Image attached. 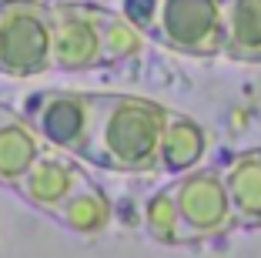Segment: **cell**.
<instances>
[{"label": "cell", "instance_id": "cell-4", "mask_svg": "<svg viewBox=\"0 0 261 258\" xmlns=\"http://www.w3.org/2000/svg\"><path fill=\"white\" fill-rule=\"evenodd\" d=\"M47 10L54 71L64 74L114 67L121 61H130L144 44L138 27L121 10L97 4H47Z\"/></svg>", "mask_w": 261, "mask_h": 258}, {"label": "cell", "instance_id": "cell-10", "mask_svg": "<svg viewBox=\"0 0 261 258\" xmlns=\"http://www.w3.org/2000/svg\"><path fill=\"white\" fill-rule=\"evenodd\" d=\"M224 61L261 64V0H224Z\"/></svg>", "mask_w": 261, "mask_h": 258}, {"label": "cell", "instance_id": "cell-2", "mask_svg": "<svg viewBox=\"0 0 261 258\" xmlns=\"http://www.w3.org/2000/svg\"><path fill=\"white\" fill-rule=\"evenodd\" d=\"M144 228L158 245H201L231 235L238 221L231 212L218 165H194L158 188L144 205Z\"/></svg>", "mask_w": 261, "mask_h": 258}, {"label": "cell", "instance_id": "cell-8", "mask_svg": "<svg viewBox=\"0 0 261 258\" xmlns=\"http://www.w3.org/2000/svg\"><path fill=\"white\" fill-rule=\"evenodd\" d=\"M218 171L238 228H261V148L228 154Z\"/></svg>", "mask_w": 261, "mask_h": 258}, {"label": "cell", "instance_id": "cell-5", "mask_svg": "<svg viewBox=\"0 0 261 258\" xmlns=\"http://www.w3.org/2000/svg\"><path fill=\"white\" fill-rule=\"evenodd\" d=\"M117 10L158 47L194 61L224 54V0H117Z\"/></svg>", "mask_w": 261, "mask_h": 258}, {"label": "cell", "instance_id": "cell-12", "mask_svg": "<svg viewBox=\"0 0 261 258\" xmlns=\"http://www.w3.org/2000/svg\"><path fill=\"white\" fill-rule=\"evenodd\" d=\"M0 107H4V104H0Z\"/></svg>", "mask_w": 261, "mask_h": 258}, {"label": "cell", "instance_id": "cell-7", "mask_svg": "<svg viewBox=\"0 0 261 258\" xmlns=\"http://www.w3.org/2000/svg\"><path fill=\"white\" fill-rule=\"evenodd\" d=\"M94 107H97V91L44 87V91L27 94L17 111L50 148H61V151L81 158L87 148V137H91Z\"/></svg>", "mask_w": 261, "mask_h": 258}, {"label": "cell", "instance_id": "cell-9", "mask_svg": "<svg viewBox=\"0 0 261 258\" xmlns=\"http://www.w3.org/2000/svg\"><path fill=\"white\" fill-rule=\"evenodd\" d=\"M47 141L23 121V114L14 107H0V188L14 191L31 165L40 158Z\"/></svg>", "mask_w": 261, "mask_h": 258}, {"label": "cell", "instance_id": "cell-1", "mask_svg": "<svg viewBox=\"0 0 261 258\" xmlns=\"http://www.w3.org/2000/svg\"><path fill=\"white\" fill-rule=\"evenodd\" d=\"M171 107L134 94L97 91L94 124L81 161L111 175H158Z\"/></svg>", "mask_w": 261, "mask_h": 258}, {"label": "cell", "instance_id": "cell-11", "mask_svg": "<svg viewBox=\"0 0 261 258\" xmlns=\"http://www.w3.org/2000/svg\"><path fill=\"white\" fill-rule=\"evenodd\" d=\"M207 151V137L198 121H191L188 114L171 111L168 131H164V148H161V171L164 175H185L188 168L201 165Z\"/></svg>", "mask_w": 261, "mask_h": 258}, {"label": "cell", "instance_id": "cell-3", "mask_svg": "<svg viewBox=\"0 0 261 258\" xmlns=\"http://www.w3.org/2000/svg\"><path fill=\"white\" fill-rule=\"evenodd\" d=\"M14 195L74 235H100L114 218L108 195L84 171V161L50 145L14 184Z\"/></svg>", "mask_w": 261, "mask_h": 258}, {"label": "cell", "instance_id": "cell-6", "mask_svg": "<svg viewBox=\"0 0 261 258\" xmlns=\"http://www.w3.org/2000/svg\"><path fill=\"white\" fill-rule=\"evenodd\" d=\"M54 71L50 10L40 0H0V74L40 77Z\"/></svg>", "mask_w": 261, "mask_h": 258}]
</instances>
